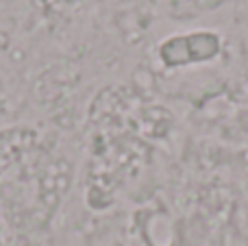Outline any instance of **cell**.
Masks as SVG:
<instances>
[{"instance_id":"cell-1","label":"cell","mask_w":248,"mask_h":246,"mask_svg":"<svg viewBox=\"0 0 248 246\" xmlns=\"http://www.w3.org/2000/svg\"><path fill=\"white\" fill-rule=\"evenodd\" d=\"M222 39L214 31L172 35L159 46V59L168 68H183L189 63H205L220 55Z\"/></svg>"},{"instance_id":"cell-2","label":"cell","mask_w":248,"mask_h":246,"mask_svg":"<svg viewBox=\"0 0 248 246\" xmlns=\"http://www.w3.org/2000/svg\"><path fill=\"white\" fill-rule=\"evenodd\" d=\"M0 233H2V225H0Z\"/></svg>"}]
</instances>
